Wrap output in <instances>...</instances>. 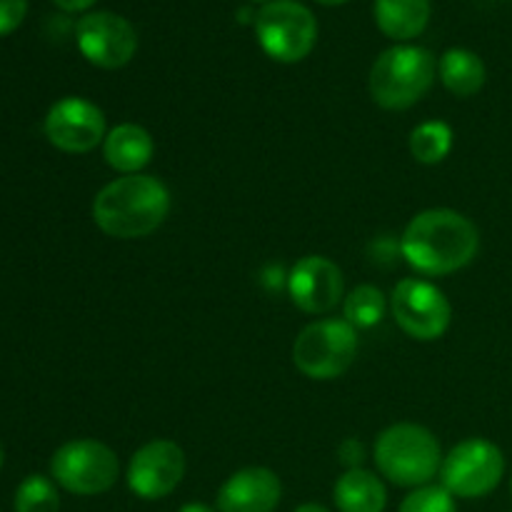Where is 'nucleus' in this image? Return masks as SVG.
Masks as SVG:
<instances>
[{"label":"nucleus","instance_id":"nucleus-1","mask_svg":"<svg viewBox=\"0 0 512 512\" xmlns=\"http://www.w3.org/2000/svg\"><path fill=\"white\" fill-rule=\"evenodd\" d=\"M480 250V233L470 218L450 208H430L415 215L403 230L400 253L420 275L438 278L463 270Z\"/></svg>","mask_w":512,"mask_h":512},{"label":"nucleus","instance_id":"nucleus-2","mask_svg":"<svg viewBox=\"0 0 512 512\" xmlns=\"http://www.w3.org/2000/svg\"><path fill=\"white\" fill-rule=\"evenodd\" d=\"M170 203L168 185L155 175H123L95 195L93 220L110 238H148L165 223Z\"/></svg>","mask_w":512,"mask_h":512},{"label":"nucleus","instance_id":"nucleus-3","mask_svg":"<svg viewBox=\"0 0 512 512\" xmlns=\"http://www.w3.org/2000/svg\"><path fill=\"white\" fill-rule=\"evenodd\" d=\"M373 460L385 480L398 488L415 490L438 478L443 450L428 428L415 423H398L378 435Z\"/></svg>","mask_w":512,"mask_h":512},{"label":"nucleus","instance_id":"nucleus-4","mask_svg":"<svg viewBox=\"0 0 512 512\" xmlns=\"http://www.w3.org/2000/svg\"><path fill=\"white\" fill-rule=\"evenodd\" d=\"M438 75V60L418 45H395L370 68V95L385 110H408L428 95Z\"/></svg>","mask_w":512,"mask_h":512},{"label":"nucleus","instance_id":"nucleus-5","mask_svg":"<svg viewBox=\"0 0 512 512\" xmlns=\"http://www.w3.org/2000/svg\"><path fill=\"white\" fill-rule=\"evenodd\" d=\"M358 358V330L345 318L315 320L295 338L293 363L305 378L335 380Z\"/></svg>","mask_w":512,"mask_h":512},{"label":"nucleus","instance_id":"nucleus-6","mask_svg":"<svg viewBox=\"0 0 512 512\" xmlns=\"http://www.w3.org/2000/svg\"><path fill=\"white\" fill-rule=\"evenodd\" d=\"M50 478L70 495L93 498V495L108 493L118 483L120 460L100 440H70L60 445L50 458Z\"/></svg>","mask_w":512,"mask_h":512},{"label":"nucleus","instance_id":"nucleus-7","mask_svg":"<svg viewBox=\"0 0 512 512\" xmlns=\"http://www.w3.org/2000/svg\"><path fill=\"white\" fill-rule=\"evenodd\" d=\"M260 48L278 63H300L318 40V20L298 0H270L255 15Z\"/></svg>","mask_w":512,"mask_h":512},{"label":"nucleus","instance_id":"nucleus-8","mask_svg":"<svg viewBox=\"0 0 512 512\" xmlns=\"http://www.w3.org/2000/svg\"><path fill=\"white\" fill-rule=\"evenodd\" d=\"M505 475L503 450L485 438H468L455 445L440 465V485L453 498H485Z\"/></svg>","mask_w":512,"mask_h":512},{"label":"nucleus","instance_id":"nucleus-9","mask_svg":"<svg viewBox=\"0 0 512 512\" xmlns=\"http://www.w3.org/2000/svg\"><path fill=\"white\" fill-rule=\"evenodd\" d=\"M390 310L398 328L420 343L443 338L453 320V305L443 290L423 278L400 280L390 295Z\"/></svg>","mask_w":512,"mask_h":512},{"label":"nucleus","instance_id":"nucleus-10","mask_svg":"<svg viewBox=\"0 0 512 512\" xmlns=\"http://www.w3.org/2000/svg\"><path fill=\"white\" fill-rule=\"evenodd\" d=\"M78 50L88 63L103 70H118L138 53V33L123 15L98 10L88 13L75 25Z\"/></svg>","mask_w":512,"mask_h":512},{"label":"nucleus","instance_id":"nucleus-11","mask_svg":"<svg viewBox=\"0 0 512 512\" xmlns=\"http://www.w3.org/2000/svg\"><path fill=\"white\" fill-rule=\"evenodd\" d=\"M43 130L53 148L73 155L90 153L108 135L103 110L78 95H68L50 105Z\"/></svg>","mask_w":512,"mask_h":512},{"label":"nucleus","instance_id":"nucleus-12","mask_svg":"<svg viewBox=\"0 0 512 512\" xmlns=\"http://www.w3.org/2000/svg\"><path fill=\"white\" fill-rule=\"evenodd\" d=\"M185 453L173 440H150L128 463V488L140 500H163L183 483Z\"/></svg>","mask_w":512,"mask_h":512},{"label":"nucleus","instance_id":"nucleus-13","mask_svg":"<svg viewBox=\"0 0 512 512\" xmlns=\"http://www.w3.org/2000/svg\"><path fill=\"white\" fill-rule=\"evenodd\" d=\"M288 295L295 308L303 313H330L345 300L343 270L325 255H305L290 268Z\"/></svg>","mask_w":512,"mask_h":512},{"label":"nucleus","instance_id":"nucleus-14","mask_svg":"<svg viewBox=\"0 0 512 512\" xmlns=\"http://www.w3.org/2000/svg\"><path fill=\"white\" fill-rule=\"evenodd\" d=\"M283 498V483L270 468H243L218 490V512H275Z\"/></svg>","mask_w":512,"mask_h":512},{"label":"nucleus","instance_id":"nucleus-15","mask_svg":"<svg viewBox=\"0 0 512 512\" xmlns=\"http://www.w3.org/2000/svg\"><path fill=\"white\" fill-rule=\"evenodd\" d=\"M155 155V140L143 125L120 123L108 130L103 140V158L113 170L123 175L143 173Z\"/></svg>","mask_w":512,"mask_h":512},{"label":"nucleus","instance_id":"nucleus-16","mask_svg":"<svg viewBox=\"0 0 512 512\" xmlns=\"http://www.w3.org/2000/svg\"><path fill=\"white\" fill-rule=\"evenodd\" d=\"M335 508L340 512H385L388 490L375 473L365 468L345 470L333 488Z\"/></svg>","mask_w":512,"mask_h":512},{"label":"nucleus","instance_id":"nucleus-17","mask_svg":"<svg viewBox=\"0 0 512 512\" xmlns=\"http://www.w3.org/2000/svg\"><path fill=\"white\" fill-rule=\"evenodd\" d=\"M375 23L390 40H413L428 28L430 0H375Z\"/></svg>","mask_w":512,"mask_h":512},{"label":"nucleus","instance_id":"nucleus-18","mask_svg":"<svg viewBox=\"0 0 512 512\" xmlns=\"http://www.w3.org/2000/svg\"><path fill=\"white\" fill-rule=\"evenodd\" d=\"M438 75L445 90H450L458 98H470V95L480 93L485 80H488L483 58L465 48L445 50L443 58L438 60Z\"/></svg>","mask_w":512,"mask_h":512},{"label":"nucleus","instance_id":"nucleus-19","mask_svg":"<svg viewBox=\"0 0 512 512\" xmlns=\"http://www.w3.org/2000/svg\"><path fill=\"white\" fill-rule=\"evenodd\" d=\"M453 128L443 120H425L410 133V153L418 163L438 165L453 150Z\"/></svg>","mask_w":512,"mask_h":512},{"label":"nucleus","instance_id":"nucleus-20","mask_svg":"<svg viewBox=\"0 0 512 512\" xmlns=\"http://www.w3.org/2000/svg\"><path fill=\"white\" fill-rule=\"evenodd\" d=\"M385 310H388V300H385L383 290L375 288V285H358L343 300V318L355 330L378 325L385 318Z\"/></svg>","mask_w":512,"mask_h":512},{"label":"nucleus","instance_id":"nucleus-21","mask_svg":"<svg viewBox=\"0 0 512 512\" xmlns=\"http://www.w3.org/2000/svg\"><path fill=\"white\" fill-rule=\"evenodd\" d=\"M15 512H60L55 480L45 475H28L15 490Z\"/></svg>","mask_w":512,"mask_h":512},{"label":"nucleus","instance_id":"nucleus-22","mask_svg":"<svg viewBox=\"0 0 512 512\" xmlns=\"http://www.w3.org/2000/svg\"><path fill=\"white\" fill-rule=\"evenodd\" d=\"M398 512H458V505L443 485L430 483L410 490L400 503Z\"/></svg>","mask_w":512,"mask_h":512},{"label":"nucleus","instance_id":"nucleus-23","mask_svg":"<svg viewBox=\"0 0 512 512\" xmlns=\"http://www.w3.org/2000/svg\"><path fill=\"white\" fill-rule=\"evenodd\" d=\"M28 15V0H0V38L20 28Z\"/></svg>","mask_w":512,"mask_h":512},{"label":"nucleus","instance_id":"nucleus-24","mask_svg":"<svg viewBox=\"0 0 512 512\" xmlns=\"http://www.w3.org/2000/svg\"><path fill=\"white\" fill-rule=\"evenodd\" d=\"M338 458H340V463H343L348 470L363 468V460H365L363 443H358L355 438L343 440V443H340V448H338Z\"/></svg>","mask_w":512,"mask_h":512},{"label":"nucleus","instance_id":"nucleus-25","mask_svg":"<svg viewBox=\"0 0 512 512\" xmlns=\"http://www.w3.org/2000/svg\"><path fill=\"white\" fill-rule=\"evenodd\" d=\"M53 3L58 5L60 10H65V13H80V10L93 8L95 0H53Z\"/></svg>","mask_w":512,"mask_h":512},{"label":"nucleus","instance_id":"nucleus-26","mask_svg":"<svg viewBox=\"0 0 512 512\" xmlns=\"http://www.w3.org/2000/svg\"><path fill=\"white\" fill-rule=\"evenodd\" d=\"M178 512H218V510L210 508V505H205V503H188V505H183Z\"/></svg>","mask_w":512,"mask_h":512},{"label":"nucleus","instance_id":"nucleus-27","mask_svg":"<svg viewBox=\"0 0 512 512\" xmlns=\"http://www.w3.org/2000/svg\"><path fill=\"white\" fill-rule=\"evenodd\" d=\"M295 512H330V510L320 503H303L300 508H295Z\"/></svg>","mask_w":512,"mask_h":512},{"label":"nucleus","instance_id":"nucleus-28","mask_svg":"<svg viewBox=\"0 0 512 512\" xmlns=\"http://www.w3.org/2000/svg\"><path fill=\"white\" fill-rule=\"evenodd\" d=\"M320 5H343V3H348V0H318Z\"/></svg>","mask_w":512,"mask_h":512},{"label":"nucleus","instance_id":"nucleus-29","mask_svg":"<svg viewBox=\"0 0 512 512\" xmlns=\"http://www.w3.org/2000/svg\"><path fill=\"white\" fill-rule=\"evenodd\" d=\"M3 463H5V453H3V445H0V468H3Z\"/></svg>","mask_w":512,"mask_h":512},{"label":"nucleus","instance_id":"nucleus-30","mask_svg":"<svg viewBox=\"0 0 512 512\" xmlns=\"http://www.w3.org/2000/svg\"><path fill=\"white\" fill-rule=\"evenodd\" d=\"M253 3H265V0H253Z\"/></svg>","mask_w":512,"mask_h":512},{"label":"nucleus","instance_id":"nucleus-31","mask_svg":"<svg viewBox=\"0 0 512 512\" xmlns=\"http://www.w3.org/2000/svg\"><path fill=\"white\" fill-rule=\"evenodd\" d=\"M510 493H512V478H510Z\"/></svg>","mask_w":512,"mask_h":512}]
</instances>
